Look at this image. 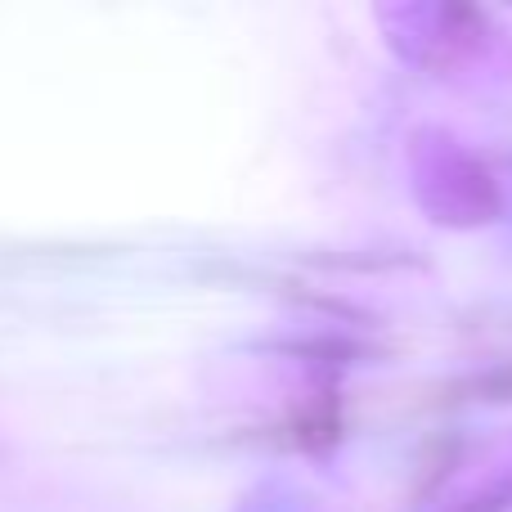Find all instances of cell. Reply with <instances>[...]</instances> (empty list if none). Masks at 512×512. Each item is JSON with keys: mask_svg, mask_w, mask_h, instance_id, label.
<instances>
[{"mask_svg": "<svg viewBox=\"0 0 512 512\" xmlns=\"http://www.w3.org/2000/svg\"><path fill=\"white\" fill-rule=\"evenodd\" d=\"M427 189V203H432L436 221H490L499 212V194H495V180L459 149H441L423 180Z\"/></svg>", "mask_w": 512, "mask_h": 512, "instance_id": "cell-1", "label": "cell"}]
</instances>
